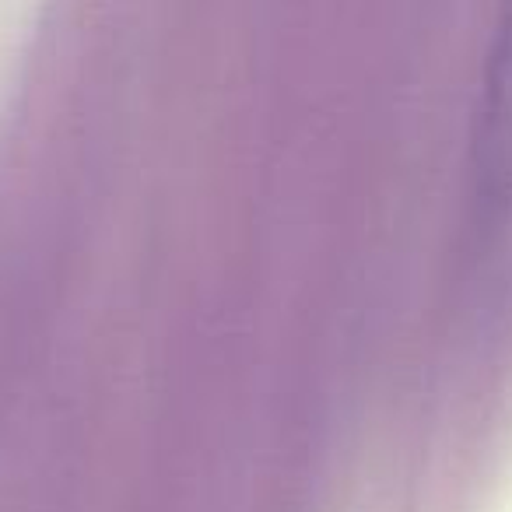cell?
Returning a JSON list of instances; mask_svg holds the SVG:
<instances>
[{
	"label": "cell",
	"mask_w": 512,
	"mask_h": 512,
	"mask_svg": "<svg viewBox=\"0 0 512 512\" xmlns=\"http://www.w3.org/2000/svg\"><path fill=\"white\" fill-rule=\"evenodd\" d=\"M512 214V0H502L484 60L467 144L470 235L498 232Z\"/></svg>",
	"instance_id": "1"
}]
</instances>
